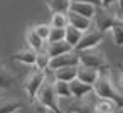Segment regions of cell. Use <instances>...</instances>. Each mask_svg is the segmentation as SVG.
Returning <instances> with one entry per match:
<instances>
[{"instance_id": "cell-1", "label": "cell", "mask_w": 123, "mask_h": 113, "mask_svg": "<svg viewBox=\"0 0 123 113\" xmlns=\"http://www.w3.org/2000/svg\"><path fill=\"white\" fill-rule=\"evenodd\" d=\"M93 93L98 100H108L116 105V108H123V94L116 89L108 73H101L98 81L93 84Z\"/></svg>"}, {"instance_id": "cell-2", "label": "cell", "mask_w": 123, "mask_h": 113, "mask_svg": "<svg viewBox=\"0 0 123 113\" xmlns=\"http://www.w3.org/2000/svg\"><path fill=\"white\" fill-rule=\"evenodd\" d=\"M34 100L39 105H42L44 108H47L49 113H64V110H61V106H59V98L56 96V91H54V79H51V78H47L42 83V86L36 93Z\"/></svg>"}, {"instance_id": "cell-3", "label": "cell", "mask_w": 123, "mask_h": 113, "mask_svg": "<svg viewBox=\"0 0 123 113\" xmlns=\"http://www.w3.org/2000/svg\"><path fill=\"white\" fill-rule=\"evenodd\" d=\"M79 56V64L86 66V68H93V69H105L108 66V59L105 56V52H101L99 49H88V51H81L78 52Z\"/></svg>"}, {"instance_id": "cell-4", "label": "cell", "mask_w": 123, "mask_h": 113, "mask_svg": "<svg viewBox=\"0 0 123 113\" xmlns=\"http://www.w3.org/2000/svg\"><path fill=\"white\" fill-rule=\"evenodd\" d=\"M98 98L94 93L83 96V98H71L68 100V106L64 113H94V105Z\"/></svg>"}, {"instance_id": "cell-5", "label": "cell", "mask_w": 123, "mask_h": 113, "mask_svg": "<svg viewBox=\"0 0 123 113\" xmlns=\"http://www.w3.org/2000/svg\"><path fill=\"white\" fill-rule=\"evenodd\" d=\"M47 79V71H41V69H32L25 79H24V89L29 94V101H32L36 98V93L39 91V88L42 86V83Z\"/></svg>"}, {"instance_id": "cell-6", "label": "cell", "mask_w": 123, "mask_h": 113, "mask_svg": "<svg viewBox=\"0 0 123 113\" xmlns=\"http://www.w3.org/2000/svg\"><path fill=\"white\" fill-rule=\"evenodd\" d=\"M94 24H96V31H99L101 34H105L106 31H111L116 24V14L113 9H96V15H94Z\"/></svg>"}, {"instance_id": "cell-7", "label": "cell", "mask_w": 123, "mask_h": 113, "mask_svg": "<svg viewBox=\"0 0 123 113\" xmlns=\"http://www.w3.org/2000/svg\"><path fill=\"white\" fill-rule=\"evenodd\" d=\"M103 41V34L96 29H89L88 32H84L78 42V46L74 47L76 52H81V51H88V49H96L99 46V42Z\"/></svg>"}, {"instance_id": "cell-8", "label": "cell", "mask_w": 123, "mask_h": 113, "mask_svg": "<svg viewBox=\"0 0 123 113\" xmlns=\"http://www.w3.org/2000/svg\"><path fill=\"white\" fill-rule=\"evenodd\" d=\"M69 66H79V56L76 51H71V52H66V54H61L57 57H52L49 61V68L51 71H57L61 68H69Z\"/></svg>"}, {"instance_id": "cell-9", "label": "cell", "mask_w": 123, "mask_h": 113, "mask_svg": "<svg viewBox=\"0 0 123 113\" xmlns=\"http://www.w3.org/2000/svg\"><path fill=\"white\" fill-rule=\"evenodd\" d=\"M74 51L66 41H59V42H46V47H44V52L52 59V57H57L61 54H66V52H71Z\"/></svg>"}, {"instance_id": "cell-10", "label": "cell", "mask_w": 123, "mask_h": 113, "mask_svg": "<svg viewBox=\"0 0 123 113\" xmlns=\"http://www.w3.org/2000/svg\"><path fill=\"white\" fill-rule=\"evenodd\" d=\"M66 17H68V25L78 29V31L83 32V34L88 32V31L91 29V25H93V20H89V19H86V17H81V15H76V14H73V12H68Z\"/></svg>"}, {"instance_id": "cell-11", "label": "cell", "mask_w": 123, "mask_h": 113, "mask_svg": "<svg viewBox=\"0 0 123 113\" xmlns=\"http://www.w3.org/2000/svg\"><path fill=\"white\" fill-rule=\"evenodd\" d=\"M99 74H101V71H98V69L86 68V66H81V64L78 66V79H79L81 83H84V84L93 86V84L98 81Z\"/></svg>"}, {"instance_id": "cell-12", "label": "cell", "mask_w": 123, "mask_h": 113, "mask_svg": "<svg viewBox=\"0 0 123 113\" xmlns=\"http://www.w3.org/2000/svg\"><path fill=\"white\" fill-rule=\"evenodd\" d=\"M69 12H73V14H76V15H81V17H86V19L93 20L94 15H96V7H94V5H89V4L71 2Z\"/></svg>"}, {"instance_id": "cell-13", "label": "cell", "mask_w": 123, "mask_h": 113, "mask_svg": "<svg viewBox=\"0 0 123 113\" xmlns=\"http://www.w3.org/2000/svg\"><path fill=\"white\" fill-rule=\"evenodd\" d=\"M15 81H17V76H15L5 64L0 63V91L12 88V86L15 84Z\"/></svg>"}, {"instance_id": "cell-14", "label": "cell", "mask_w": 123, "mask_h": 113, "mask_svg": "<svg viewBox=\"0 0 123 113\" xmlns=\"http://www.w3.org/2000/svg\"><path fill=\"white\" fill-rule=\"evenodd\" d=\"M52 76L56 81H64V83H71L74 79H78V66H69V68H61L57 71H52Z\"/></svg>"}, {"instance_id": "cell-15", "label": "cell", "mask_w": 123, "mask_h": 113, "mask_svg": "<svg viewBox=\"0 0 123 113\" xmlns=\"http://www.w3.org/2000/svg\"><path fill=\"white\" fill-rule=\"evenodd\" d=\"M36 51H32L31 47H22L20 51H17V52H14L12 54V59L14 61H19V63H22V64H27V66H34V63H36Z\"/></svg>"}, {"instance_id": "cell-16", "label": "cell", "mask_w": 123, "mask_h": 113, "mask_svg": "<svg viewBox=\"0 0 123 113\" xmlns=\"http://www.w3.org/2000/svg\"><path fill=\"white\" fill-rule=\"evenodd\" d=\"M25 42H27V47H31V49L36 51V52H41V51H44V47H46V42H44L42 39H39V36L34 32L32 27H29L27 32H25Z\"/></svg>"}, {"instance_id": "cell-17", "label": "cell", "mask_w": 123, "mask_h": 113, "mask_svg": "<svg viewBox=\"0 0 123 113\" xmlns=\"http://www.w3.org/2000/svg\"><path fill=\"white\" fill-rule=\"evenodd\" d=\"M69 89H71L73 98H83V96H88V94L93 93V86L84 84V83H81L79 79L71 81V83H69Z\"/></svg>"}, {"instance_id": "cell-18", "label": "cell", "mask_w": 123, "mask_h": 113, "mask_svg": "<svg viewBox=\"0 0 123 113\" xmlns=\"http://www.w3.org/2000/svg\"><path fill=\"white\" fill-rule=\"evenodd\" d=\"M46 5L51 10V14H68L71 0H46Z\"/></svg>"}, {"instance_id": "cell-19", "label": "cell", "mask_w": 123, "mask_h": 113, "mask_svg": "<svg viewBox=\"0 0 123 113\" xmlns=\"http://www.w3.org/2000/svg\"><path fill=\"white\" fill-rule=\"evenodd\" d=\"M22 106V101L19 100H7V98H0V113H15Z\"/></svg>"}, {"instance_id": "cell-20", "label": "cell", "mask_w": 123, "mask_h": 113, "mask_svg": "<svg viewBox=\"0 0 123 113\" xmlns=\"http://www.w3.org/2000/svg\"><path fill=\"white\" fill-rule=\"evenodd\" d=\"M81 36H83V32H79L78 29H74V27H71V25H68V27L64 29V41H66L73 49L78 46Z\"/></svg>"}, {"instance_id": "cell-21", "label": "cell", "mask_w": 123, "mask_h": 113, "mask_svg": "<svg viewBox=\"0 0 123 113\" xmlns=\"http://www.w3.org/2000/svg\"><path fill=\"white\" fill-rule=\"evenodd\" d=\"M54 91H56V96H57L59 100H71V98H73L71 89H69V83L56 81V79H54Z\"/></svg>"}, {"instance_id": "cell-22", "label": "cell", "mask_w": 123, "mask_h": 113, "mask_svg": "<svg viewBox=\"0 0 123 113\" xmlns=\"http://www.w3.org/2000/svg\"><path fill=\"white\" fill-rule=\"evenodd\" d=\"M17 113H49V110L44 108L42 105H39L36 100H32V101L22 103V106H20V110Z\"/></svg>"}, {"instance_id": "cell-23", "label": "cell", "mask_w": 123, "mask_h": 113, "mask_svg": "<svg viewBox=\"0 0 123 113\" xmlns=\"http://www.w3.org/2000/svg\"><path fill=\"white\" fill-rule=\"evenodd\" d=\"M116 105L108 101V100H98L94 105V113H115Z\"/></svg>"}, {"instance_id": "cell-24", "label": "cell", "mask_w": 123, "mask_h": 113, "mask_svg": "<svg viewBox=\"0 0 123 113\" xmlns=\"http://www.w3.org/2000/svg\"><path fill=\"white\" fill-rule=\"evenodd\" d=\"M52 29H66L68 27V17L66 14H51V24Z\"/></svg>"}, {"instance_id": "cell-25", "label": "cell", "mask_w": 123, "mask_h": 113, "mask_svg": "<svg viewBox=\"0 0 123 113\" xmlns=\"http://www.w3.org/2000/svg\"><path fill=\"white\" fill-rule=\"evenodd\" d=\"M49 61H51V57H49L44 51H41V52L36 54L34 68H36V69H41V71H47V68H49Z\"/></svg>"}, {"instance_id": "cell-26", "label": "cell", "mask_w": 123, "mask_h": 113, "mask_svg": "<svg viewBox=\"0 0 123 113\" xmlns=\"http://www.w3.org/2000/svg\"><path fill=\"white\" fill-rule=\"evenodd\" d=\"M34 32L39 36V39H42L44 42H47V37H49V32H51V25L49 24H37L32 27Z\"/></svg>"}, {"instance_id": "cell-27", "label": "cell", "mask_w": 123, "mask_h": 113, "mask_svg": "<svg viewBox=\"0 0 123 113\" xmlns=\"http://www.w3.org/2000/svg\"><path fill=\"white\" fill-rule=\"evenodd\" d=\"M59 41H64V29H52L51 27L47 42H59Z\"/></svg>"}, {"instance_id": "cell-28", "label": "cell", "mask_w": 123, "mask_h": 113, "mask_svg": "<svg viewBox=\"0 0 123 113\" xmlns=\"http://www.w3.org/2000/svg\"><path fill=\"white\" fill-rule=\"evenodd\" d=\"M111 36H113V42L116 46H123V29L118 24L111 29Z\"/></svg>"}, {"instance_id": "cell-29", "label": "cell", "mask_w": 123, "mask_h": 113, "mask_svg": "<svg viewBox=\"0 0 123 113\" xmlns=\"http://www.w3.org/2000/svg\"><path fill=\"white\" fill-rule=\"evenodd\" d=\"M71 2H79V4H89V5H94L96 9H101V2H99V0H71Z\"/></svg>"}, {"instance_id": "cell-30", "label": "cell", "mask_w": 123, "mask_h": 113, "mask_svg": "<svg viewBox=\"0 0 123 113\" xmlns=\"http://www.w3.org/2000/svg\"><path fill=\"white\" fill-rule=\"evenodd\" d=\"M99 2H101V9H113L118 0H99Z\"/></svg>"}, {"instance_id": "cell-31", "label": "cell", "mask_w": 123, "mask_h": 113, "mask_svg": "<svg viewBox=\"0 0 123 113\" xmlns=\"http://www.w3.org/2000/svg\"><path fill=\"white\" fill-rule=\"evenodd\" d=\"M118 84H120V86L123 88V71L120 73V78H118Z\"/></svg>"}, {"instance_id": "cell-32", "label": "cell", "mask_w": 123, "mask_h": 113, "mask_svg": "<svg viewBox=\"0 0 123 113\" xmlns=\"http://www.w3.org/2000/svg\"><path fill=\"white\" fill-rule=\"evenodd\" d=\"M118 25H120V27L123 29V20H118Z\"/></svg>"}, {"instance_id": "cell-33", "label": "cell", "mask_w": 123, "mask_h": 113, "mask_svg": "<svg viewBox=\"0 0 123 113\" xmlns=\"http://www.w3.org/2000/svg\"><path fill=\"white\" fill-rule=\"evenodd\" d=\"M0 98H4V96H2V91H0Z\"/></svg>"}, {"instance_id": "cell-34", "label": "cell", "mask_w": 123, "mask_h": 113, "mask_svg": "<svg viewBox=\"0 0 123 113\" xmlns=\"http://www.w3.org/2000/svg\"><path fill=\"white\" fill-rule=\"evenodd\" d=\"M15 113H17V111H15Z\"/></svg>"}]
</instances>
